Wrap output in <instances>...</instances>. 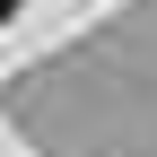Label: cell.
<instances>
[{"label": "cell", "instance_id": "6da1fadb", "mask_svg": "<svg viewBox=\"0 0 157 157\" xmlns=\"http://www.w3.org/2000/svg\"><path fill=\"white\" fill-rule=\"evenodd\" d=\"M9 9H17V0H0V17H9Z\"/></svg>", "mask_w": 157, "mask_h": 157}]
</instances>
